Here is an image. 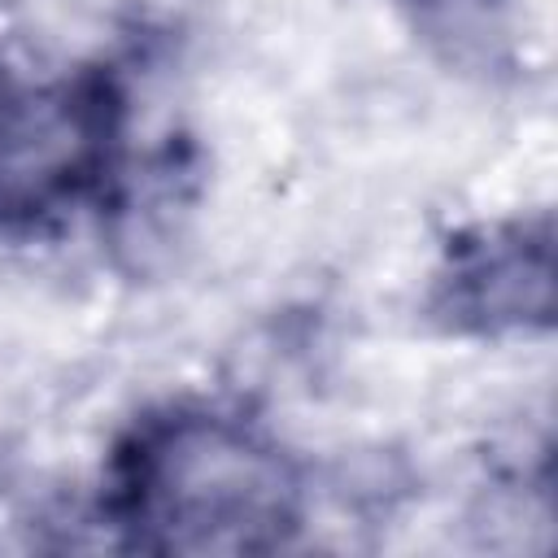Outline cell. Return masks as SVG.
<instances>
[{"label": "cell", "mask_w": 558, "mask_h": 558, "mask_svg": "<svg viewBox=\"0 0 558 558\" xmlns=\"http://www.w3.org/2000/svg\"><path fill=\"white\" fill-rule=\"evenodd\" d=\"M440 314L475 336H527L554 310V244L545 222L480 227L453 244L436 279Z\"/></svg>", "instance_id": "obj_3"}, {"label": "cell", "mask_w": 558, "mask_h": 558, "mask_svg": "<svg viewBox=\"0 0 558 558\" xmlns=\"http://www.w3.org/2000/svg\"><path fill=\"white\" fill-rule=\"evenodd\" d=\"M109 510L144 549L262 554L301 527L305 488L296 462L253 418L170 405L122 445Z\"/></svg>", "instance_id": "obj_1"}, {"label": "cell", "mask_w": 558, "mask_h": 558, "mask_svg": "<svg viewBox=\"0 0 558 558\" xmlns=\"http://www.w3.org/2000/svg\"><path fill=\"white\" fill-rule=\"evenodd\" d=\"M122 100L100 74L0 87V231H39L105 192Z\"/></svg>", "instance_id": "obj_2"}]
</instances>
